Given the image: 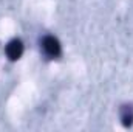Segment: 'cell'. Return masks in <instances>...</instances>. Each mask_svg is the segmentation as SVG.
<instances>
[{
	"label": "cell",
	"mask_w": 133,
	"mask_h": 132,
	"mask_svg": "<svg viewBox=\"0 0 133 132\" xmlns=\"http://www.w3.org/2000/svg\"><path fill=\"white\" fill-rule=\"evenodd\" d=\"M42 48L50 58H57L61 55V42L54 36H46L42 40Z\"/></svg>",
	"instance_id": "6da1fadb"
},
{
	"label": "cell",
	"mask_w": 133,
	"mask_h": 132,
	"mask_svg": "<svg viewBox=\"0 0 133 132\" xmlns=\"http://www.w3.org/2000/svg\"><path fill=\"white\" fill-rule=\"evenodd\" d=\"M23 55V44L20 39H12L6 45V56L9 61H17Z\"/></svg>",
	"instance_id": "7a4b0ae2"
},
{
	"label": "cell",
	"mask_w": 133,
	"mask_h": 132,
	"mask_svg": "<svg viewBox=\"0 0 133 132\" xmlns=\"http://www.w3.org/2000/svg\"><path fill=\"white\" fill-rule=\"evenodd\" d=\"M119 113H121V121H122V124H124L125 128L132 126L133 124V106L132 104H124V106L121 107Z\"/></svg>",
	"instance_id": "3957f363"
}]
</instances>
